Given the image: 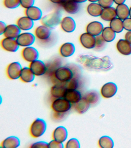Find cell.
Masks as SVG:
<instances>
[{"label": "cell", "mask_w": 131, "mask_h": 148, "mask_svg": "<svg viewBox=\"0 0 131 148\" xmlns=\"http://www.w3.org/2000/svg\"><path fill=\"white\" fill-rule=\"evenodd\" d=\"M81 70L75 65L61 66L48 75L53 84H64L73 77L81 76Z\"/></svg>", "instance_id": "cell-1"}, {"label": "cell", "mask_w": 131, "mask_h": 148, "mask_svg": "<svg viewBox=\"0 0 131 148\" xmlns=\"http://www.w3.org/2000/svg\"><path fill=\"white\" fill-rule=\"evenodd\" d=\"M62 17L61 12L56 10L43 16L40 22L42 25H45L50 29L53 30L60 24Z\"/></svg>", "instance_id": "cell-2"}, {"label": "cell", "mask_w": 131, "mask_h": 148, "mask_svg": "<svg viewBox=\"0 0 131 148\" xmlns=\"http://www.w3.org/2000/svg\"><path fill=\"white\" fill-rule=\"evenodd\" d=\"M47 123L43 119L38 118L32 123L30 127L29 133L34 138H38L45 134L47 130Z\"/></svg>", "instance_id": "cell-3"}, {"label": "cell", "mask_w": 131, "mask_h": 148, "mask_svg": "<svg viewBox=\"0 0 131 148\" xmlns=\"http://www.w3.org/2000/svg\"><path fill=\"white\" fill-rule=\"evenodd\" d=\"M72 106V104L64 98L54 99L51 105L53 111L61 113L69 112Z\"/></svg>", "instance_id": "cell-4"}, {"label": "cell", "mask_w": 131, "mask_h": 148, "mask_svg": "<svg viewBox=\"0 0 131 148\" xmlns=\"http://www.w3.org/2000/svg\"><path fill=\"white\" fill-rule=\"evenodd\" d=\"M36 37L30 32H21L16 40L20 47H27L32 46L35 42Z\"/></svg>", "instance_id": "cell-5"}, {"label": "cell", "mask_w": 131, "mask_h": 148, "mask_svg": "<svg viewBox=\"0 0 131 148\" xmlns=\"http://www.w3.org/2000/svg\"><path fill=\"white\" fill-rule=\"evenodd\" d=\"M22 67L19 62L10 63L6 68V74L8 78L11 80L18 79L20 78Z\"/></svg>", "instance_id": "cell-6"}, {"label": "cell", "mask_w": 131, "mask_h": 148, "mask_svg": "<svg viewBox=\"0 0 131 148\" xmlns=\"http://www.w3.org/2000/svg\"><path fill=\"white\" fill-rule=\"evenodd\" d=\"M21 56L25 61L31 62L38 59L39 54L36 48L31 46L23 49Z\"/></svg>", "instance_id": "cell-7"}, {"label": "cell", "mask_w": 131, "mask_h": 148, "mask_svg": "<svg viewBox=\"0 0 131 148\" xmlns=\"http://www.w3.org/2000/svg\"><path fill=\"white\" fill-rule=\"evenodd\" d=\"M29 67L35 76H40L45 75L47 68L46 63L42 60H35L30 62Z\"/></svg>", "instance_id": "cell-8"}, {"label": "cell", "mask_w": 131, "mask_h": 148, "mask_svg": "<svg viewBox=\"0 0 131 148\" xmlns=\"http://www.w3.org/2000/svg\"><path fill=\"white\" fill-rule=\"evenodd\" d=\"M1 45L4 50L10 53H15L20 47L16 39L7 38L2 39Z\"/></svg>", "instance_id": "cell-9"}, {"label": "cell", "mask_w": 131, "mask_h": 148, "mask_svg": "<svg viewBox=\"0 0 131 148\" xmlns=\"http://www.w3.org/2000/svg\"><path fill=\"white\" fill-rule=\"evenodd\" d=\"M51 30L45 25H41L38 26L34 31L36 38L41 41H45L49 40L51 35Z\"/></svg>", "instance_id": "cell-10"}, {"label": "cell", "mask_w": 131, "mask_h": 148, "mask_svg": "<svg viewBox=\"0 0 131 148\" xmlns=\"http://www.w3.org/2000/svg\"><path fill=\"white\" fill-rule=\"evenodd\" d=\"M79 40L81 46L87 49H94L95 43V37L86 32L80 36Z\"/></svg>", "instance_id": "cell-11"}, {"label": "cell", "mask_w": 131, "mask_h": 148, "mask_svg": "<svg viewBox=\"0 0 131 148\" xmlns=\"http://www.w3.org/2000/svg\"><path fill=\"white\" fill-rule=\"evenodd\" d=\"M60 25L62 29L67 33H72L76 27L75 21L70 16H66L62 18Z\"/></svg>", "instance_id": "cell-12"}, {"label": "cell", "mask_w": 131, "mask_h": 148, "mask_svg": "<svg viewBox=\"0 0 131 148\" xmlns=\"http://www.w3.org/2000/svg\"><path fill=\"white\" fill-rule=\"evenodd\" d=\"M118 88L115 83L109 82L104 84L101 89V94L102 97L109 98L113 97L117 93Z\"/></svg>", "instance_id": "cell-13"}, {"label": "cell", "mask_w": 131, "mask_h": 148, "mask_svg": "<svg viewBox=\"0 0 131 148\" xmlns=\"http://www.w3.org/2000/svg\"><path fill=\"white\" fill-rule=\"evenodd\" d=\"M60 5L67 13L70 14L77 13L80 9V4L73 0H64Z\"/></svg>", "instance_id": "cell-14"}, {"label": "cell", "mask_w": 131, "mask_h": 148, "mask_svg": "<svg viewBox=\"0 0 131 148\" xmlns=\"http://www.w3.org/2000/svg\"><path fill=\"white\" fill-rule=\"evenodd\" d=\"M67 89L64 84H54L50 89V95L52 101L57 98H64Z\"/></svg>", "instance_id": "cell-15"}, {"label": "cell", "mask_w": 131, "mask_h": 148, "mask_svg": "<svg viewBox=\"0 0 131 148\" xmlns=\"http://www.w3.org/2000/svg\"><path fill=\"white\" fill-rule=\"evenodd\" d=\"M24 13L25 16L29 17L34 21L41 20L43 17L42 10L36 6H32L25 9Z\"/></svg>", "instance_id": "cell-16"}, {"label": "cell", "mask_w": 131, "mask_h": 148, "mask_svg": "<svg viewBox=\"0 0 131 148\" xmlns=\"http://www.w3.org/2000/svg\"><path fill=\"white\" fill-rule=\"evenodd\" d=\"M103 28L104 27L102 23L94 21L87 24L86 31V32L95 37L101 34Z\"/></svg>", "instance_id": "cell-17"}, {"label": "cell", "mask_w": 131, "mask_h": 148, "mask_svg": "<svg viewBox=\"0 0 131 148\" xmlns=\"http://www.w3.org/2000/svg\"><path fill=\"white\" fill-rule=\"evenodd\" d=\"M68 135L67 129L63 126H59L53 132L52 138L53 139L63 143L66 141Z\"/></svg>", "instance_id": "cell-18"}, {"label": "cell", "mask_w": 131, "mask_h": 148, "mask_svg": "<svg viewBox=\"0 0 131 148\" xmlns=\"http://www.w3.org/2000/svg\"><path fill=\"white\" fill-rule=\"evenodd\" d=\"M16 24L21 31H27L33 28L34 21L29 17L25 16L18 18Z\"/></svg>", "instance_id": "cell-19"}, {"label": "cell", "mask_w": 131, "mask_h": 148, "mask_svg": "<svg viewBox=\"0 0 131 148\" xmlns=\"http://www.w3.org/2000/svg\"><path fill=\"white\" fill-rule=\"evenodd\" d=\"M59 51L61 56L64 58L70 57L72 56L75 51V46L72 42L64 43L60 46Z\"/></svg>", "instance_id": "cell-20"}, {"label": "cell", "mask_w": 131, "mask_h": 148, "mask_svg": "<svg viewBox=\"0 0 131 148\" xmlns=\"http://www.w3.org/2000/svg\"><path fill=\"white\" fill-rule=\"evenodd\" d=\"M21 31L17 24H10L7 25L3 35L5 38L16 39Z\"/></svg>", "instance_id": "cell-21"}, {"label": "cell", "mask_w": 131, "mask_h": 148, "mask_svg": "<svg viewBox=\"0 0 131 148\" xmlns=\"http://www.w3.org/2000/svg\"><path fill=\"white\" fill-rule=\"evenodd\" d=\"M116 47L118 51L124 56L131 54V44L125 39H120L117 42Z\"/></svg>", "instance_id": "cell-22"}, {"label": "cell", "mask_w": 131, "mask_h": 148, "mask_svg": "<svg viewBox=\"0 0 131 148\" xmlns=\"http://www.w3.org/2000/svg\"><path fill=\"white\" fill-rule=\"evenodd\" d=\"M20 144V142L19 138L14 136H10L2 141L1 147L4 148H16Z\"/></svg>", "instance_id": "cell-23"}, {"label": "cell", "mask_w": 131, "mask_h": 148, "mask_svg": "<svg viewBox=\"0 0 131 148\" xmlns=\"http://www.w3.org/2000/svg\"><path fill=\"white\" fill-rule=\"evenodd\" d=\"M35 77V75L29 67L22 68L19 78L22 82L24 83H31L34 81Z\"/></svg>", "instance_id": "cell-24"}, {"label": "cell", "mask_w": 131, "mask_h": 148, "mask_svg": "<svg viewBox=\"0 0 131 148\" xmlns=\"http://www.w3.org/2000/svg\"><path fill=\"white\" fill-rule=\"evenodd\" d=\"M100 16L101 18L103 21H111L112 20L117 17L116 8L112 6L103 8L102 14Z\"/></svg>", "instance_id": "cell-25"}, {"label": "cell", "mask_w": 131, "mask_h": 148, "mask_svg": "<svg viewBox=\"0 0 131 148\" xmlns=\"http://www.w3.org/2000/svg\"><path fill=\"white\" fill-rule=\"evenodd\" d=\"M64 98L72 104L78 102L82 98L80 91L77 90H67Z\"/></svg>", "instance_id": "cell-26"}, {"label": "cell", "mask_w": 131, "mask_h": 148, "mask_svg": "<svg viewBox=\"0 0 131 148\" xmlns=\"http://www.w3.org/2000/svg\"><path fill=\"white\" fill-rule=\"evenodd\" d=\"M103 8L98 3L91 2L87 5V11L90 16L97 17L100 16Z\"/></svg>", "instance_id": "cell-27"}, {"label": "cell", "mask_w": 131, "mask_h": 148, "mask_svg": "<svg viewBox=\"0 0 131 148\" xmlns=\"http://www.w3.org/2000/svg\"><path fill=\"white\" fill-rule=\"evenodd\" d=\"M117 17L122 20L128 18L129 16V8L125 3L118 5L116 8Z\"/></svg>", "instance_id": "cell-28"}, {"label": "cell", "mask_w": 131, "mask_h": 148, "mask_svg": "<svg viewBox=\"0 0 131 148\" xmlns=\"http://www.w3.org/2000/svg\"><path fill=\"white\" fill-rule=\"evenodd\" d=\"M74 105V109L76 112L80 114L86 113L89 108L90 105L84 97H82L78 102Z\"/></svg>", "instance_id": "cell-29"}, {"label": "cell", "mask_w": 131, "mask_h": 148, "mask_svg": "<svg viewBox=\"0 0 131 148\" xmlns=\"http://www.w3.org/2000/svg\"><path fill=\"white\" fill-rule=\"evenodd\" d=\"M83 97L90 104L92 105H95L97 104L100 99L99 94L98 91L95 90L88 91Z\"/></svg>", "instance_id": "cell-30"}, {"label": "cell", "mask_w": 131, "mask_h": 148, "mask_svg": "<svg viewBox=\"0 0 131 148\" xmlns=\"http://www.w3.org/2000/svg\"><path fill=\"white\" fill-rule=\"evenodd\" d=\"M101 36L106 42H111L114 40L116 33L110 27H104L101 33Z\"/></svg>", "instance_id": "cell-31"}, {"label": "cell", "mask_w": 131, "mask_h": 148, "mask_svg": "<svg viewBox=\"0 0 131 148\" xmlns=\"http://www.w3.org/2000/svg\"><path fill=\"white\" fill-rule=\"evenodd\" d=\"M110 27L115 33H120L124 29L123 20L117 17L110 21Z\"/></svg>", "instance_id": "cell-32"}, {"label": "cell", "mask_w": 131, "mask_h": 148, "mask_svg": "<svg viewBox=\"0 0 131 148\" xmlns=\"http://www.w3.org/2000/svg\"><path fill=\"white\" fill-rule=\"evenodd\" d=\"M62 61L58 58L55 59L48 63H46L47 70L45 75L48 76V75H50L58 67L62 66Z\"/></svg>", "instance_id": "cell-33"}, {"label": "cell", "mask_w": 131, "mask_h": 148, "mask_svg": "<svg viewBox=\"0 0 131 148\" xmlns=\"http://www.w3.org/2000/svg\"><path fill=\"white\" fill-rule=\"evenodd\" d=\"M67 90H77L80 87V78L73 77L72 79L64 84Z\"/></svg>", "instance_id": "cell-34"}, {"label": "cell", "mask_w": 131, "mask_h": 148, "mask_svg": "<svg viewBox=\"0 0 131 148\" xmlns=\"http://www.w3.org/2000/svg\"><path fill=\"white\" fill-rule=\"evenodd\" d=\"M98 145L101 148H112L114 142L112 138L108 136H103L100 138Z\"/></svg>", "instance_id": "cell-35"}, {"label": "cell", "mask_w": 131, "mask_h": 148, "mask_svg": "<svg viewBox=\"0 0 131 148\" xmlns=\"http://www.w3.org/2000/svg\"><path fill=\"white\" fill-rule=\"evenodd\" d=\"M106 42L102 38L101 35L95 36V43L94 49L96 51L103 50L105 47Z\"/></svg>", "instance_id": "cell-36"}, {"label": "cell", "mask_w": 131, "mask_h": 148, "mask_svg": "<svg viewBox=\"0 0 131 148\" xmlns=\"http://www.w3.org/2000/svg\"><path fill=\"white\" fill-rule=\"evenodd\" d=\"M3 4L7 9H16L20 5V0H3Z\"/></svg>", "instance_id": "cell-37"}, {"label": "cell", "mask_w": 131, "mask_h": 148, "mask_svg": "<svg viewBox=\"0 0 131 148\" xmlns=\"http://www.w3.org/2000/svg\"><path fill=\"white\" fill-rule=\"evenodd\" d=\"M69 113V112L61 113V112H57L53 111L52 114V118L54 121L59 122V121L64 120L65 118L67 117Z\"/></svg>", "instance_id": "cell-38"}, {"label": "cell", "mask_w": 131, "mask_h": 148, "mask_svg": "<svg viewBox=\"0 0 131 148\" xmlns=\"http://www.w3.org/2000/svg\"><path fill=\"white\" fill-rule=\"evenodd\" d=\"M65 148H80V143L77 139L71 138L66 142L65 145Z\"/></svg>", "instance_id": "cell-39"}, {"label": "cell", "mask_w": 131, "mask_h": 148, "mask_svg": "<svg viewBox=\"0 0 131 148\" xmlns=\"http://www.w3.org/2000/svg\"><path fill=\"white\" fill-rule=\"evenodd\" d=\"M35 0H20V6L26 9L34 5Z\"/></svg>", "instance_id": "cell-40"}, {"label": "cell", "mask_w": 131, "mask_h": 148, "mask_svg": "<svg viewBox=\"0 0 131 148\" xmlns=\"http://www.w3.org/2000/svg\"><path fill=\"white\" fill-rule=\"evenodd\" d=\"M48 148H64V146L63 143L53 139L48 143Z\"/></svg>", "instance_id": "cell-41"}, {"label": "cell", "mask_w": 131, "mask_h": 148, "mask_svg": "<svg viewBox=\"0 0 131 148\" xmlns=\"http://www.w3.org/2000/svg\"><path fill=\"white\" fill-rule=\"evenodd\" d=\"M32 148H48V143L44 141H39L33 143L30 146Z\"/></svg>", "instance_id": "cell-42"}, {"label": "cell", "mask_w": 131, "mask_h": 148, "mask_svg": "<svg viewBox=\"0 0 131 148\" xmlns=\"http://www.w3.org/2000/svg\"><path fill=\"white\" fill-rule=\"evenodd\" d=\"M98 3L103 8H105L112 6L114 2L113 0H98Z\"/></svg>", "instance_id": "cell-43"}, {"label": "cell", "mask_w": 131, "mask_h": 148, "mask_svg": "<svg viewBox=\"0 0 131 148\" xmlns=\"http://www.w3.org/2000/svg\"><path fill=\"white\" fill-rule=\"evenodd\" d=\"M123 21L124 29L127 31H131V18L128 17Z\"/></svg>", "instance_id": "cell-44"}, {"label": "cell", "mask_w": 131, "mask_h": 148, "mask_svg": "<svg viewBox=\"0 0 131 148\" xmlns=\"http://www.w3.org/2000/svg\"><path fill=\"white\" fill-rule=\"evenodd\" d=\"M7 25L4 22L1 21L0 22V34L3 35Z\"/></svg>", "instance_id": "cell-45"}, {"label": "cell", "mask_w": 131, "mask_h": 148, "mask_svg": "<svg viewBox=\"0 0 131 148\" xmlns=\"http://www.w3.org/2000/svg\"><path fill=\"white\" fill-rule=\"evenodd\" d=\"M125 40L131 44V31L126 32L125 34Z\"/></svg>", "instance_id": "cell-46"}, {"label": "cell", "mask_w": 131, "mask_h": 148, "mask_svg": "<svg viewBox=\"0 0 131 148\" xmlns=\"http://www.w3.org/2000/svg\"><path fill=\"white\" fill-rule=\"evenodd\" d=\"M50 2L54 4L60 5L61 4L62 2L64 1V0H49Z\"/></svg>", "instance_id": "cell-47"}, {"label": "cell", "mask_w": 131, "mask_h": 148, "mask_svg": "<svg viewBox=\"0 0 131 148\" xmlns=\"http://www.w3.org/2000/svg\"><path fill=\"white\" fill-rule=\"evenodd\" d=\"M115 4L118 5L123 4L125 3L126 0H113Z\"/></svg>", "instance_id": "cell-48"}, {"label": "cell", "mask_w": 131, "mask_h": 148, "mask_svg": "<svg viewBox=\"0 0 131 148\" xmlns=\"http://www.w3.org/2000/svg\"><path fill=\"white\" fill-rule=\"evenodd\" d=\"M73 1H75L77 3H79V4L81 3H84V2H86V1H88V0H73Z\"/></svg>", "instance_id": "cell-49"}, {"label": "cell", "mask_w": 131, "mask_h": 148, "mask_svg": "<svg viewBox=\"0 0 131 148\" xmlns=\"http://www.w3.org/2000/svg\"><path fill=\"white\" fill-rule=\"evenodd\" d=\"M88 1L90 2H98V0H88Z\"/></svg>", "instance_id": "cell-50"}, {"label": "cell", "mask_w": 131, "mask_h": 148, "mask_svg": "<svg viewBox=\"0 0 131 148\" xmlns=\"http://www.w3.org/2000/svg\"><path fill=\"white\" fill-rule=\"evenodd\" d=\"M129 16L130 18H131V6L129 8Z\"/></svg>", "instance_id": "cell-51"}]
</instances>
